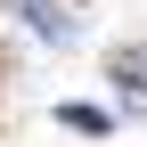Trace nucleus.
<instances>
[{
	"label": "nucleus",
	"mask_w": 147,
	"mask_h": 147,
	"mask_svg": "<svg viewBox=\"0 0 147 147\" xmlns=\"http://www.w3.org/2000/svg\"><path fill=\"white\" fill-rule=\"evenodd\" d=\"M16 8H25V25L41 33L49 49H65V41H74V25H65V8H49V0H16Z\"/></svg>",
	"instance_id": "nucleus-1"
},
{
	"label": "nucleus",
	"mask_w": 147,
	"mask_h": 147,
	"mask_svg": "<svg viewBox=\"0 0 147 147\" xmlns=\"http://www.w3.org/2000/svg\"><path fill=\"white\" fill-rule=\"evenodd\" d=\"M57 123H65V131H90V139H98L115 115H106V106H90V98H65V106H57Z\"/></svg>",
	"instance_id": "nucleus-2"
},
{
	"label": "nucleus",
	"mask_w": 147,
	"mask_h": 147,
	"mask_svg": "<svg viewBox=\"0 0 147 147\" xmlns=\"http://www.w3.org/2000/svg\"><path fill=\"white\" fill-rule=\"evenodd\" d=\"M131 65H139V82H147V49H139V57H131Z\"/></svg>",
	"instance_id": "nucleus-3"
}]
</instances>
